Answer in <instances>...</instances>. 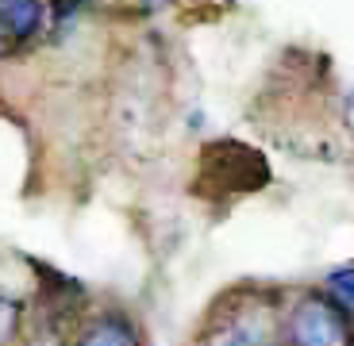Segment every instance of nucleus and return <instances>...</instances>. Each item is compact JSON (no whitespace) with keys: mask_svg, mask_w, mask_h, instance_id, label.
<instances>
[{"mask_svg":"<svg viewBox=\"0 0 354 346\" xmlns=\"http://www.w3.org/2000/svg\"><path fill=\"white\" fill-rule=\"evenodd\" d=\"M196 181H201V193L208 196H239L262 189L270 181V166L254 146L216 142V146H204Z\"/></svg>","mask_w":354,"mask_h":346,"instance_id":"f257e3e1","label":"nucleus"},{"mask_svg":"<svg viewBox=\"0 0 354 346\" xmlns=\"http://www.w3.org/2000/svg\"><path fill=\"white\" fill-rule=\"evenodd\" d=\"M289 346H354V323L346 308L328 296H301L285 323Z\"/></svg>","mask_w":354,"mask_h":346,"instance_id":"f03ea898","label":"nucleus"},{"mask_svg":"<svg viewBox=\"0 0 354 346\" xmlns=\"http://www.w3.org/2000/svg\"><path fill=\"white\" fill-rule=\"evenodd\" d=\"M201 346H281L274 304L243 300V304L220 308L212 327L201 335Z\"/></svg>","mask_w":354,"mask_h":346,"instance_id":"7ed1b4c3","label":"nucleus"},{"mask_svg":"<svg viewBox=\"0 0 354 346\" xmlns=\"http://www.w3.org/2000/svg\"><path fill=\"white\" fill-rule=\"evenodd\" d=\"M46 0H0V50L39 35Z\"/></svg>","mask_w":354,"mask_h":346,"instance_id":"20e7f679","label":"nucleus"},{"mask_svg":"<svg viewBox=\"0 0 354 346\" xmlns=\"http://www.w3.org/2000/svg\"><path fill=\"white\" fill-rule=\"evenodd\" d=\"M77 346H139V331L127 316L120 311H104L97 320H88V327L81 331Z\"/></svg>","mask_w":354,"mask_h":346,"instance_id":"39448f33","label":"nucleus"},{"mask_svg":"<svg viewBox=\"0 0 354 346\" xmlns=\"http://www.w3.org/2000/svg\"><path fill=\"white\" fill-rule=\"evenodd\" d=\"M19 316H24L19 300L0 296V346H12V338H16V331H19Z\"/></svg>","mask_w":354,"mask_h":346,"instance_id":"423d86ee","label":"nucleus"},{"mask_svg":"<svg viewBox=\"0 0 354 346\" xmlns=\"http://www.w3.org/2000/svg\"><path fill=\"white\" fill-rule=\"evenodd\" d=\"M328 289L335 293V300L343 304V308H354V269H331L328 277Z\"/></svg>","mask_w":354,"mask_h":346,"instance_id":"0eeeda50","label":"nucleus"},{"mask_svg":"<svg viewBox=\"0 0 354 346\" xmlns=\"http://www.w3.org/2000/svg\"><path fill=\"white\" fill-rule=\"evenodd\" d=\"M31 346H62V343H58V338H54V335H39V338H35V343H31Z\"/></svg>","mask_w":354,"mask_h":346,"instance_id":"6e6552de","label":"nucleus"}]
</instances>
